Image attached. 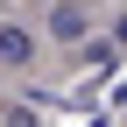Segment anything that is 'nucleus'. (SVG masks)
Listing matches in <instances>:
<instances>
[{"label":"nucleus","mask_w":127,"mask_h":127,"mask_svg":"<svg viewBox=\"0 0 127 127\" xmlns=\"http://www.w3.org/2000/svg\"><path fill=\"white\" fill-rule=\"evenodd\" d=\"M0 57H7V64H21V57H28V35H14V28H0Z\"/></svg>","instance_id":"nucleus-1"}]
</instances>
